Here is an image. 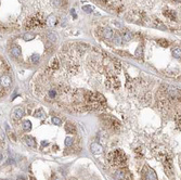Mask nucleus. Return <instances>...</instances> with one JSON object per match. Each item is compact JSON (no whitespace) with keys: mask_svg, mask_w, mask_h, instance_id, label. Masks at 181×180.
I'll list each match as a JSON object with an SVG mask.
<instances>
[{"mask_svg":"<svg viewBox=\"0 0 181 180\" xmlns=\"http://www.w3.org/2000/svg\"><path fill=\"white\" fill-rule=\"evenodd\" d=\"M107 160L112 166H115L117 168H122L126 164V155L124 154L122 150H114L111 153H108Z\"/></svg>","mask_w":181,"mask_h":180,"instance_id":"nucleus-1","label":"nucleus"},{"mask_svg":"<svg viewBox=\"0 0 181 180\" xmlns=\"http://www.w3.org/2000/svg\"><path fill=\"white\" fill-rule=\"evenodd\" d=\"M114 178L116 180H126L127 178H129V174L124 168H118L114 174Z\"/></svg>","mask_w":181,"mask_h":180,"instance_id":"nucleus-2","label":"nucleus"},{"mask_svg":"<svg viewBox=\"0 0 181 180\" xmlns=\"http://www.w3.org/2000/svg\"><path fill=\"white\" fill-rule=\"evenodd\" d=\"M90 151L93 153V154H101L103 152V148L100 143H98V142H93L91 145H90Z\"/></svg>","mask_w":181,"mask_h":180,"instance_id":"nucleus-3","label":"nucleus"},{"mask_svg":"<svg viewBox=\"0 0 181 180\" xmlns=\"http://www.w3.org/2000/svg\"><path fill=\"white\" fill-rule=\"evenodd\" d=\"M145 179L146 180H157V175L154 171L153 168H148L145 173Z\"/></svg>","mask_w":181,"mask_h":180,"instance_id":"nucleus-4","label":"nucleus"},{"mask_svg":"<svg viewBox=\"0 0 181 180\" xmlns=\"http://www.w3.org/2000/svg\"><path fill=\"white\" fill-rule=\"evenodd\" d=\"M24 115V111L22 108H15L13 110V117L15 119H20Z\"/></svg>","mask_w":181,"mask_h":180,"instance_id":"nucleus-5","label":"nucleus"},{"mask_svg":"<svg viewBox=\"0 0 181 180\" xmlns=\"http://www.w3.org/2000/svg\"><path fill=\"white\" fill-rule=\"evenodd\" d=\"M11 85V78L8 75H3L1 76V86L2 87H9Z\"/></svg>","mask_w":181,"mask_h":180,"instance_id":"nucleus-6","label":"nucleus"},{"mask_svg":"<svg viewBox=\"0 0 181 180\" xmlns=\"http://www.w3.org/2000/svg\"><path fill=\"white\" fill-rule=\"evenodd\" d=\"M46 23H47V25L50 26V27H53V26L56 24V18L53 14H51L47 18V20H46Z\"/></svg>","mask_w":181,"mask_h":180,"instance_id":"nucleus-7","label":"nucleus"},{"mask_svg":"<svg viewBox=\"0 0 181 180\" xmlns=\"http://www.w3.org/2000/svg\"><path fill=\"white\" fill-rule=\"evenodd\" d=\"M65 131L67 132V134H75V132H76V128H75V126L73 124L66 123V125H65Z\"/></svg>","mask_w":181,"mask_h":180,"instance_id":"nucleus-8","label":"nucleus"},{"mask_svg":"<svg viewBox=\"0 0 181 180\" xmlns=\"http://www.w3.org/2000/svg\"><path fill=\"white\" fill-rule=\"evenodd\" d=\"M103 37H104V38H106V39H111L112 37H113V31H112V29L108 28V27L104 28V30H103Z\"/></svg>","mask_w":181,"mask_h":180,"instance_id":"nucleus-9","label":"nucleus"},{"mask_svg":"<svg viewBox=\"0 0 181 180\" xmlns=\"http://www.w3.org/2000/svg\"><path fill=\"white\" fill-rule=\"evenodd\" d=\"M171 53H173L174 58H176V59H181V49L178 48V47H176V48H173Z\"/></svg>","mask_w":181,"mask_h":180,"instance_id":"nucleus-10","label":"nucleus"},{"mask_svg":"<svg viewBox=\"0 0 181 180\" xmlns=\"http://www.w3.org/2000/svg\"><path fill=\"white\" fill-rule=\"evenodd\" d=\"M25 141H26V144H27V145L32 146V148H35V146H36V141H35V139L33 138V137H30V136L26 137V138H25Z\"/></svg>","mask_w":181,"mask_h":180,"instance_id":"nucleus-11","label":"nucleus"},{"mask_svg":"<svg viewBox=\"0 0 181 180\" xmlns=\"http://www.w3.org/2000/svg\"><path fill=\"white\" fill-rule=\"evenodd\" d=\"M47 37L49 38V40L52 42L56 41V39H58V35H56L54 31H49V33H47Z\"/></svg>","mask_w":181,"mask_h":180,"instance_id":"nucleus-12","label":"nucleus"},{"mask_svg":"<svg viewBox=\"0 0 181 180\" xmlns=\"http://www.w3.org/2000/svg\"><path fill=\"white\" fill-rule=\"evenodd\" d=\"M11 53H12V55L18 58V56L21 55V49L19 48V47L14 46V47H12V49H11Z\"/></svg>","mask_w":181,"mask_h":180,"instance_id":"nucleus-13","label":"nucleus"},{"mask_svg":"<svg viewBox=\"0 0 181 180\" xmlns=\"http://www.w3.org/2000/svg\"><path fill=\"white\" fill-rule=\"evenodd\" d=\"M22 126H23V129L25 131H29L30 129H32V123H30L29 120H24Z\"/></svg>","mask_w":181,"mask_h":180,"instance_id":"nucleus-14","label":"nucleus"},{"mask_svg":"<svg viewBox=\"0 0 181 180\" xmlns=\"http://www.w3.org/2000/svg\"><path fill=\"white\" fill-rule=\"evenodd\" d=\"M157 44L161 46V47H164V48H166V47L169 46V41H168L167 39H165V38H161V39L157 40Z\"/></svg>","mask_w":181,"mask_h":180,"instance_id":"nucleus-15","label":"nucleus"},{"mask_svg":"<svg viewBox=\"0 0 181 180\" xmlns=\"http://www.w3.org/2000/svg\"><path fill=\"white\" fill-rule=\"evenodd\" d=\"M131 38H132V34L130 33V31L126 30L125 33H124V35H123V39H124V41H130Z\"/></svg>","mask_w":181,"mask_h":180,"instance_id":"nucleus-16","label":"nucleus"},{"mask_svg":"<svg viewBox=\"0 0 181 180\" xmlns=\"http://www.w3.org/2000/svg\"><path fill=\"white\" fill-rule=\"evenodd\" d=\"M175 120H176V125H177V128L181 130V113H178L177 115H176Z\"/></svg>","mask_w":181,"mask_h":180,"instance_id":"nucleus-17","label":"nucleus"},{"mask_svg":"<svg viewBox=\"0 0 181 180\" xmlns=\"http://www.w3.org/2000/svg\"><path fill=\"white\" fill-rule=\"evenodd\" d=\"M46 116V114H45V112L41 109H39V110H37L35 112V117H38V118H44Z\"/></svg>","mask_w":181,"mask_h":180,"instance_id":"nucleus-18","label":"nucleus"},{"mask_svg":"<svg viewBox=\"0 0 181 180\" xmlns=\"http://www.w3.org/2000/svg\"><path fill=\"white\" fill-rule=\"evenodd\" d=\"M59 61H58V59H56V58H54L53 59V61H52V63H51V68H52V70H58L59 68Z\"/></svg>","mask_w":181,"mask_h":180,"instance_id":"nucleus-19","label":"nucleus"},{"mask_svg":"<svg viewBox=\"0 0 181 180\" xmlns=\"http://www.w3.org/2000/svg\"><path fill=\"white\" fill-rule=\"evenodd\" d=\"M40 59V56L38 54H33L32 56H30V61H32V63H34V64H36Z\"/></svg>","mask_w":181,"mask_h":180,"instance_id":"nucleus-20","label":"nucleus"},{"mask_svg":"<svg viewBox=\"0 0 181 180\" xmlns=\"http://www.w3.org/2000/svg\"><path fill=\"white\" fill-rule=\"evenodd\" d=\"M72 144H73V138H72V137H66L65 138V145L71 146Z\"/></svg>","mask_w":181,"mask_h":180,"instance_id":"nucleus-21","label":"nucleus"},{"mask_svg":"<svg viewBox=\"0 0 181 180\" xmlns=\"http://www.w3.org/2000/svg\"><path fill=\"white\" fill-rule=\"evenodd\" d=\"M124 39H123V37H120V36H116L115 37V44H117V45H123L124 44Z\"/></svg>","mask_w":181,"mask_h":180,"instance_id":"nucleus-22","label":"nucleus"},{"mask_svg":"<svg viewBox=\"0 0 181 180\" xmlns=\"http://www.w3.org/2000/svg\"><path fill=\"white\" fill-rule=\"evenodd\" d=\"M52 123H53L54 125L60 126V125L62 124V120H61L59 117H52Z\"/></svg>","mask_w":181,"mask_h":180,"instance_id":"nucleus-23","label":"nucleus"},{"mask_svg":"<svg viewBox=\"0 0 181 180\" xmlns=\"http://www.w3.org/2000/svg\"><path fill=\"white\" fill-rule=\"evenodd\" d=\"M82 10H84V11H86L87 13H91L92 11H93L92 7H89V6H84V7H82Z\"/></svg>","mask_w":181,"mask_h":180,"instance_id":"nucleus-24","label":"nucleus"},{"mask_svg":"<svg viewBox=\"0 0 181 180\" xmlns=\"http://www.w3.org/2000/svg\"><path fill=\"white\" fill-rule=\"evenodd\" d=\"M55 96H56V91L54 89H51V90H49V97L51 98V99H54L55 98Z\"/></svg>","mask_w":181,"mask_h":180,"instance_id":"nucleus-25","label":"nucleus"},{"mask_svg":"<svg viewBox=\"0 0 181 180\" xmlns=\"http://www.w3.org/2000/svg\"><path fill=\"white\" fill-rule=\"evenodd\" d=\"M34 37H35L34 34H25V35H24V39H25V40H32Z\"/></svg>","mask_w":181,"mask_h":180,"instance_id":"nucleus-26","label":"nucleus"},{"mask_svg":"<svg viewBox=\"0 0 181 180\" xmlns=\"http://www.w3.org/2000/svg\"><path fill=\"white\" fill-rule=\"evenodd\" d=\"M53 3H54V6L55 7H61L62 4H63V0H53Z\"/></svg>","mask_w":181,"mask_h":180,"instance_id":"nucleus-27","label":"nucleus"},{"mask_svg":"<svg viewBox=\"0 0 181 180\" xmlns=\"http://www.w3.org/2000/svg\"><path fill=\"white\" fill-rule=\"evenodd\" d=\"M1 142H2V143L4 142V134H3V132H1Z\"/></svg>","mask_w":181,"mask_h":180,"instance_id":"nucleus-28","label":"nucleus"},{"mask_svg":"<svg viewBox=\"0 0 181 180\" xmlns=\"http://www.w3.org/2000/svg\"><path fill=\"white\" fill-rule=\"evenodd\" d=\"M72 14H73L74 18H76V14H75V11H74V10H72Z\"/></svg>","mask_w":181,"mask_h":180,"instance_id":"nucleus-29","label":"nucleus"},{"mask_svg":"<svg viewBox=\"0 0 181 180\" xmlns=\"http://www.w3.org/2000/svg\"><path fill=\"white\" fill-rule=\"evenodd\" d=\"M70 180H77V179H76V178H71Z\"/></svg>","mask_w":181,"mask_h":180,"instance_id":"nucleus-30","label":"nucleus"},{"mask_svg":"<svg viewBox=\"0 0 181 180\" xmlns=\"http://www.w3.org/2000/svg\"><path fill=\"white\" fill-rule=\"evenodd\" d=\"M54 180H61V179H60V178H55Z\"/></svg>","mask_w":181,"mask_h":180,"instance_id":"nucleus-31","label":"nucleus"}]
</instances>
